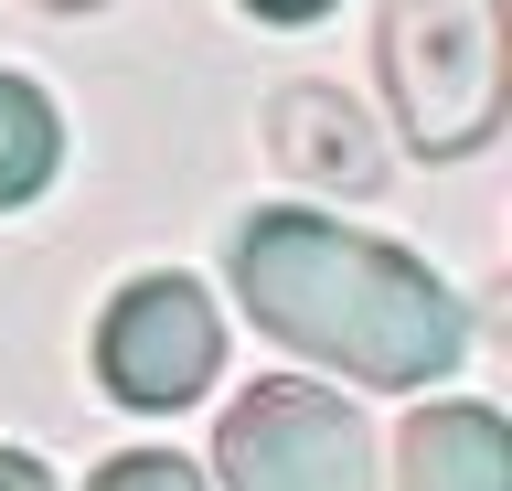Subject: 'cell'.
<instances>
[{
    "instance_id": "8",
    "label": "cell",
    "mask_w": 512,
    "mask_h": 491,
    "mask_svg": "<svg viewBox=\"0 0 512 491\" xmlns=\"http://www.w3.org/2000/svg\"><path fill=\"white\" fill-rule=\"evenodd\" d=\"M86 491H214L192 459H171V449H128V459H107Z\"/></svg>"
},
{
    "instance_id": "7",
    "label": "cell",
    "mask_w": 512,
    "mask_h": 491,
    "mask_svg": "<svg viewBox=\"0 0 512 491\" xmlns=\"http://www.w3.org/2000/svg\"><path fill=\"white\" fill-rule=\"evenodd\" d=\"M54 161H64V118H54V97H43L32 75H0V214L43 193V182H54Z\"/></svg>"
},
{
    "instance_id": "11",
    "label": "cell",
    "mask_w": 512,
    "mask_h": 491,
    "mask_svg": "<svg viewBox=\"0 0 512 491\" xmlns=\"http://www.w3.org/2000/svg\"><path fill=\"white\" fill-rule=\"evenodd\" d=\"M32 11H107V0H32Z\"/></svg>"
},
{
    "instance_id": "5",
    "label": "cell",
    "mask_w": 512,
    "mask_h": 491,
    "mask_svg": "<svg viewBox=\"0 0 512 491\" xmlns=\"http://www.w3.org/2000/svg\"><path fill=\"white\" fill-rule=\"evenodd\" d=\"M267 161H278L288 182H310V193H342V203H363L384 182V150H374L363 107H352L342 86H278V107H267Z\"/></svg>"
},
{
    "instance_id": "2",
    "label": "cell",
    "mask_w": 512,
    "mask_h": 491,
    "mask_svg": "<svg viewBox=\"0 0 512 491\" xmlns=\"http://www.w3.org/2000/svg\"><path fill=\"white\" fill-rule=\"evenodd\" d=\"M374 65L395 97L416 161H470L512 107V54H502V0H384Z\"/></svg>"
},
{
    "instance_id": "3",
    "label": "cell",
    "mask_w": 512,
    "mask_h": 491,
    "mask_svg": "<svg viewBox=\"0 0 512 491\" xmlns=\"http://www.w3.org/2000/svg\"><path fill=\"white\" fill-rule=\"evenodd\" d=\"M224 491H374V427L352 417L331 385H246L214 427Z\"/></svg>"
},
{
    "instance_id": "6",
    "label": "cell",
    "mask_w": 512,
    "mask_h": 491,
    "mask_svg": "<svg viewBox=\"0 0 512 491\" xmlns=\"http://www.w3.org/2000/svg\"><path fill=\"white\" fill-rule=\"evenodd\" d=\"M395 491H512V438L491 406H416L395 427Z\"/></svg>"
},
{
    "instance_id": "4",
    "label": "cell",
    "mask_w": 512,
    "mask_h": 491,
    "mask_svg": "<svg viewBox=\"0 0 512 491\" xmlns=\"http://www.w3.org/2000/svg\"><path fill=\"white\" fill-rule=\"evenodd\" d=\"M214 363H224V321H214V299L192 289V278H139V289H118L107 321H96V374H107V395L139 406V417L192 406V395L214 385Z\"/></svg>"
},
{
    "instance_id": "1",
    "label": "cell",
    "mask_w": 512,
    "mask_h": 491,
    "mask_svg": "<svg viewBox=\"0 0 512 491\" xmlns=\"http://www.w3.org/2000/svg\"><path fill=\"white\" fill-rule=\"evenodd\" d=\"M235 299L267 342L331 363L352 385H395V395L438 385L470 353V310L438 267H416L384 235L331 225L310 203H278V214L235 225Z\"/></svg>"
},
{
    "instance_id": "9",
    "label": "cell",
    "mask_w": 512,
    "mask_h": 491,
    "mask_svg": "<svg viewBox=\"0 0 512 491\" xmlns=\"http://www.w3.org/2000/svg\"><path fill=\"white\" fill-rule=\"evenodd\" d=\"M0 491H54V470H43L32 449H0Z\"/></svg>"
},
{
    "instance_id": "10",
    "label": "cell",
    "mask_w": 512,
    "mask_h": 491,
    "mask_svg": "<svg viewBox=\"0 0 512 491\" xmlns=\"http://www.w3.org/2000/svg\"><path fill=\"white\" fill-rule=\"evenodd\" d=\"M256 22H320V11H331V0H246Z\"/></svg>"
}]
</instances>
